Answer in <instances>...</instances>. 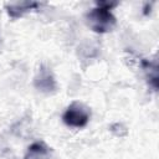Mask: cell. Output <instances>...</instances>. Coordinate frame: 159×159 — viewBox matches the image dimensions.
Listing matches in <instances>:
<instances>
[{
    "instance_id": "1",
    "label": "cell",
    "mask_w": 159,
    "mask_h": 159,
    "mask_svg": "<svg viewBox=\"0 0 159 159\" xmlns=\"http://www.w3.org/2000/svg\"><path fill=\"white\" fill-rule=\"evenodd\" d=\"M63 118L66 123L71 125H77V127H81L87 122V114L82 109L80 111V106H77V108H73V106H71L67 109Z\"/></svg>"
}]
</instances>
